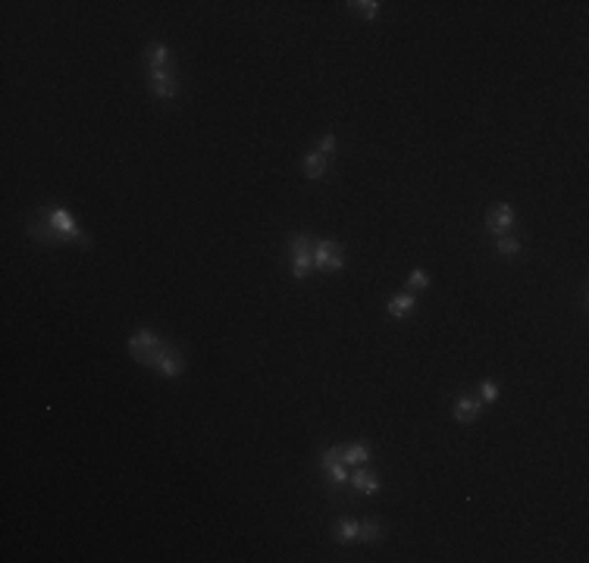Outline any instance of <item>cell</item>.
Segmentation results:
<instances>
[{"label": "cell", "instance_id": "cell-1", "mask_svg": "<svg viewBox=\"0 0 589 563\" xmlns=\"http://www.w3.org/2000/svg\"><path fill=\"white\" fill-rule=\"evenodd\" d=\"M28 238L41 241L44 248H53V244H78V248H91V238L78 228V223L69 216V210L63 207H47L38 210L35 216L28 219Z\"/></svg>", "mask_w": 589, "mask_h": 563}, {"label": "cell", "instance_id": "cell-2", "mask_svg": "<svg viewBox=\"0 0 589 563\" xmlns=\"http://www.w3.org/2000/svg\"><path fill=\"white\" fill-rule=\"evenodd\" d=\"M170 351V344L163 338H157L151 329H138L135 335L129 338V354H132V360L141 363V367H151L157 369V363L163 360V354Z\"/></svg>", "mask_w": 589, "mask_h": 563}, {"label": "cell", "instance_id": "cell-3", "mask_svg": "<svg viewBox=\"0 0 589 563\" xmlns=\"http://www.w3.org/2000/svg\"><path fill=\"white\" fill-rule=\"evenodd\" d=\"M288 253H292V275L298 282H304L313 269V248H311L308 235H295L288 241Z\"/></svg>", "mask_w": 589, "mask_h": 563}, {"label": "cell", "instance_id": "cell-4", "mask_svg": "<svg viewBox=\"0 0 589 563\" xmlns=\"http://www.w3.org/2000/svg\"><path fill=\"white\" fill-rule=\"evenodd\" d=\"M313 266H320L323 273H339L345 266V251L339 241H317L313 244Z\"/></svg>", "mask_w": 589, "mask_h": 563}, {"label": "cell", "instance_id": "cell-5", "mask_svg": "<svg viewBox=\"0 0 589 563\" xmlns=\"http://www.w3.org/2000/svg\"><path fill=\"white\" fill-rule=\"evenodd\" d=\"M147 88L154 91V98L172 100V98H176V69H172V66L147 69Z\"/></svg>", "mask_w": 589, "mask_h": 563}, {"label": "cell", "instance_id": "cell-6", "mask_svg": "<svg viewBox=\"0 0 589 563\" xmlns=\"http://www.w3.org/2000/svg\"><path fill=\"white\" fill-rule=\"evenodd\" d=\"M511 226H514V207L511 204H492L489 213H486V228L496 232V238H499V235H505Z\"/></svg>", "mask_w": 589, "mask_h": 563}, {"label": "cell", "instance_id": "cell-7", "mask_svg": "<svg viewBox=\"0 0 589 563\" xmlns=\"http://www.w3.org/2000/svg\"><path fill=\"white\" fill-rule=\"evenodd\" d=\"M452 414L458 423H476L483 414V401H476V398H470V394H461L458 401H454V407H452Z\"/></svg>", "mask_w": 589, "mask_h": 563}, {"label": "cell", "instance_id": "cell-8", "mask_svg": "<svg viewBox=\"0 0 589 563\" xmlns=\"http://www.w3.org/2000/svg\"><path fill=\"white\" fill-rule=\"evenodd\" d=\"M157 372L167 376V379H179L185 372V357H182V351H179L176 344H170V351L163 354L160 363H157Z\"/></svg>", "mask_w": 589, "mask_h": 563}, {"label": "cell", "instance_id": "cell-9", "mask_svg": "<svg viewBox=\"0 0 589 563\" xmlns=\"http://www.w3.org/2000/svg\"><path fill=\"white\" fill-rule=\"evenodd\" d=\"M414 307H417V298H414L411 291H405V295H392L386 300V313L392 316V320H405V316H411Z\"/></svg>", "mask_w": 589, "mask_h": 563}, {"label": "cell", "instance_id": "cell-10", "mask_svg": "<svg viewBox=\"0 0 589 563\" xmlns=\"http://www.w3.org/2000/svg\"><path fill=\"white\" fill-rule=\"evenodd\" d=\"M348 482H351V488L355 491H360V495H376V491H380V475H376L373 470H364V466L351 473Z\"/></svg>", "mask_w": 589, "mask_h": 563}, {"label": "cell", "instance_id": "cell-11", "mask_svg": "<svg viewBox=\"0 0 589 563\" xmlns=\"http://www.w3.org/2000/svg\"><path fill=\"white\" fill-rule=\"evenodd\" d=\"M145 66L147 69H163V66H172V53L167 44H147L145 47Z\"/></svg>", "mask_w": 589, "mask_h": 563}, {"label": "cell", "instance_id": "cell-12", "mask_svg": "<svg viewBox=\"0 0 589 563\" xmlns=\"http://www.w3.org/2000/svg\"><path fill=\"white\" fill-rule=\"evenodd\" d=\"M301 169L308 179H320L326 172V157L320 154V150H311V154L301 157Z\"/></svg>", "mask_w": 589, "mask_h": 563}, {"label": "cell", "instance_id": "cell-13", "mask_svg": "<svg viewBox=\"0 0 589 563\" xmlns=\"http://www.w3.org/2000/svg\"><path fill=\"white\" fill-rule=\"evenodd\" d=\"M358 529H360V522L355 520H339L333 526V532H335V542L339 544H351V542H358Z\"/></svg>", "mask_w": 589, "mask_h": 563}, {"label": "cell", "instance_id": "cell-14", "mask_svg": "<svg viewBox=\"0 0 589 563\" xmlns=\"http://www.w3.org/2000/svg\"><path fill=\"white\" fill-rule=\"evenodd\" d=\"M367 457H370V445H364V441H355V445L345 448V466H360L367 463Z\"/></svg>", "mask_w": 589, "mask_h": 563}, {"label": "cell", "instance_id": "cell-15", "mask_svg": "<svg viewBox=\"0 0 589 563\" xmlns=\"http://www.w3.org/2000/svg\"><path fill=\"white\" fill-rule=\"evenodd\" d=\"M382 538V526H380V520H364L360 522V529H358V542H380Z\"/></svg>", "mask_w": 589, "mask_h": 563}, {"label": "cell", "instance_id": "cell-16", "mask_svg": "<svg viewBox=\"0 0 589 563\" xmlns=\"http://www.w3.org/2000/svg\"><path fill=\"white\" fill-rule=\"evenodd\" d=\"M521 248H523V244L517 241V238H511V235H499V238H496V251L501 253V257H511V253H521Z\"/></svg>", "mask_w": 589, "mask_h": 563}, {"label": "cell", "instance_id": "cell-17", "mask_svg": "<svg viewBox=\"0 0 589 563\" xmlns=\"http://www.w3.org/2000/svg\"><path fill=\"white\" fill-rule=\"evenodd\" d=\"M348 6H355L358 16H364V19H376V16H380V4H376V0H355V4H348Z\"/></svg>", "mask_w": 589, "mask_h": 563}, {"label": "cell", "instance_id": "cell-18", "mask_svg": "<svg viewBox=\"0 0 589 563\" xmlns=\"http://www.w3.org/2000/svg\"><path fill=\"white\" fill-rule=\"evenodd\" d=\"M407 288H411V291H427L429 288V275L423 273V269H414V273L407 275Z\"/></svg>", "mask_w": 589, "mask_h": 563}, {"label": "cell", "instance_id": "cell-19", "mask_svg": "<svg viewBox=\"0 0 589 563\" xmlns=\"http://www.w3.org/2000/svg\"><path fill=\"white\" fill-rule=\"evenodd\" d=\"M480 398H483V404L499 401V382H492V379H486V382H480Z\"/></svg>", "mask_w": 589, "mask_h": 563}, {"label": "cell", "instance_id": "cell-20", "mask_svg": "<svg viewBox=\"0 0 589 563\" xmlns=\"http://www.w3.org/2000/svg\"><path fill=\"white\" fill-rule=\"evenodd\" d=\"M317 150H320L323 157H326V154H333V150H335V135H323V138H320V147H317Z\"/></svg>", "mask_w": 589, "mask_h": 563}]
</instances>
